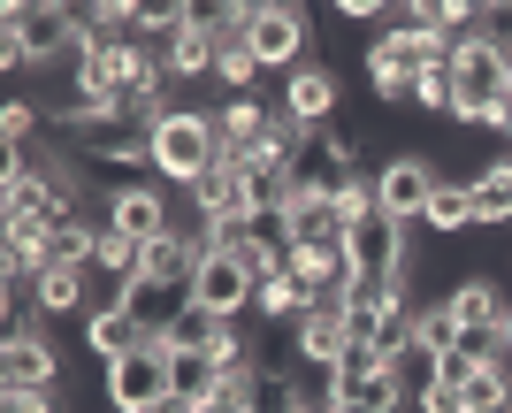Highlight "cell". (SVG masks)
<instances>
[{"label": "cell", "mask_w": 512, "mask_h": 413, "mask_svg": "<svg viewBox=\"0 0 512 413\" xmlns=\"http://www.w3.org/2000/svg\"><path fill=\"white\" fill-rule=\"evenodd\" d=\"M214 161H222V131H214V115L176 108V115L153 123V176H161V184H184V192H192Z\"/></svg>", "instance_id": "obj_1"}, {"label": "cell", "mask_w": 512, "mask_h": 413, "mask_svg": "<svg viewBox=\"0 0 512 413\" xmlns=\"http://www.w3.org/2000/svg\"><path fill=\"white\" fill-rule=\"evenodd\" d=\"M245 46H253L260 69H306V39H314V23H306V8H291V0H245Z\"/></svg>", "instance_id": "obj_2"}, {"label": "cell", "mask_w": 512, "mask_h": 413, "mask_svg": "<svg viewBox=\"0 0 512 413\" xmlns=\"http://www.w3.org/2000/svg\"><path fill=\"white\" fill-rule=\"evenodd\" d=\"M0 39H16L31 54V69L62 62V54H77V8H62V0H8L0 8Z\"/></svg>", "instance_id": "obj_3"}, {"label": "cell", "mask_w": 512, "mask_h": 413, "mask_svg": "<svg viewBox=\"0 0 512 413\" xmlns=\"http://www.w3.org/2000/svg\"><path fill=\"white\" fill-rule=\"evenodd\" d=\"M169 398V337H146V345L107 368V406L115 413H153Z\"/></svg>", "instance_id": "obj_4"}, {"label": "cell", "mask_w": 512, "mask_h": 413, "mask_svg": "<svg viewBox=\"0 0 512 413\" xmlns=\"http://www.w3.org/2000/svg\"><path fill=\"white\" fill-rule=\"evenodd\" d=\"M253 291H260V276L237 261V253H207L199 276H192V306H199V314H222V322L253 314Z\"/></svg>", "instance_id": "obj_5"}, {"label": "cell", "mask_w": 512, "mask_h": 413, "mask_svg": "<svg viewBox=\"0 0 512 413\" xmlns=\"http://www.w3.org/2000/svg\"><path fill=\"white\" fill-rule=\"evenodd\" d=\"M344 253H352V268H360V276H390V268H406V222L375 199V207L344 230Z\"/></svg>", "instance_id": "obj_6"}, {"label": "cell", "mask_w": 512, "mask_h": 413, "mask_svg": "<svg viewBox=\"0 0 512 413\" xmlns=\"http://www.w3.org/2000/svg\"><path fill=\"white\" fill-rule=\"evenodd\" d=\"M107 230L130 238V245H153V238L176 230V207H169V192H153V184H115V192H107Z\"/></svg>", "instance_id": "obj_7"}, {"label": "cell", "mask_w": 512, "mask_h": 413, "mask_svg": "<svg viewBox=\"0 0 512 413\" xmlns=\"http://www.w3.org/2000/svg\"><path fill=\"white\" fill-rule=\"evenodd\" d=\"M436 184H444V176L428 169L421 153H398V161H383V169H375V199H383L398 222H421L428 199H436Z\"/></svg>", "instance_id": "obj_8"}, {"label": "cell", "mask_w": 512, "mask_h": 413, "mask_svg": "<svg viewBox=\"0 0 512 413\" xmlns=\"http://www.w3.org/2000/svg\"><path fill=\"white\" fill-rule=\"evenodd\" d=\"M344 230H352V222L337 215V199L299 192L283 207V245H291V253H344Z\"/></svg>", "instance_id": "obj_9"}, {"label": "cell", "mask_w": 512, "mask_h": 413, "mask_svg": "<svg viewBox=\"0 0 512 413\" xmlns=\"http://www.w3.org/2000/svg\"><path fill=\"white\" fill-rule=\"evenodd\" d=\"M192 207H199V222H253V199H245V169H230V161H214L207 176L192 184Z\"/></svg>", "instance_id": "obj_10"}, {"label": "cell", "mask_w": 512, "mask_h": 413, "mask_svg": "<svg viewBox=\"0 0 512 413\" xmlns=\"http://www.w3.org/2000/svg\"><path fill=\"white\" fill-rule=\"evenodd\" d=\"M344 352H352V322H344V299H329V306H314V314L299 322V360L329 375Z\"/></svg>", "instance_id": "obj_11"}, {"label": "cell", "mask_w": 512, "mask_h": 413, "mask_svg": "<svg viewBox=\"0 0 512 413\" xmlns=\"http://www.w3.org/2000/svg\"><path fill=\"white\" fill-rule=\"evenodd\" d=\"M283 115H291V123H306V131H321V123H329V115H337V69H291V77H283Z\"/></svg>", "instance_id": "obj_12"}, {"label": "cell", "mask_w": 512, "mask_h": 413, "mask_svg": "<svg viewBox=\"0 0 512 413\" xmlns=\"http://www.w3.org/2000/svg\"><path fill=\"white\" fill-rule=\"evenodd\" d=\"M138 345H146V329L130 322V314H123V306H115V299H107V306H92V314H85V352H92V360H100V368H115V360H130V352H138Z\"/></svg>", "instance_id": "obj_13"}, {"label": "cell", "mask_w": 512, "mask_h": 413, "mask_svg": "<svg viewBox=\"0 0 512 413\" xmlns=\"http://www.w3.org/2000/svg\"><path fill=\"white\" fill-rule=\"evenodd\" d=\"M115 306H123L130 322L146 329V337H161V329L176 322V314H184V306H192V291H169V283H123V291H115Z\"/></svg>", "instance_id": "obj_14"}, {"label": "cell", "mask_w": 512, "mask_h": 413, "mask_svg": "<svg viewBox=\"0 0 512 413\" xmlns=\"http://www.w3.org/2000/svg\"><path fill=\"white\" fill-rule=\"evenodd\" d=\"M0 391H54V345L46 337L0 345Z\"/></svg>", "instance_id": "obj_15"}, {"label": "cell", "mask_w": 512, "mask_h": 413, "mask_svg": "<svg viewBox=\"0 0 512 413\" xmlns=\"http://www.w3.org/2000/svg\"><path fill=\"white\" fill-rule=\"evenodd\" d=\"M92 276H107V283H115V291H123V283H138V268H146V245H130V238H115V230H107V222H100V230H92Z\"/></svg>", "instance_id": "obj_16"}, {"label": "cell", "mask_w": 512, "mask_h": 413, "mask_svg": "<svg viewBox=\"0 0 512 413\" xmlns=\"http://www.w3.org/2000/svg\"><path fill=\"white\" fill-rule=\"evenodd\" d=\"M444 299H451V314H459L467 329H505V314H512V299L497 291V283H482V276H467L459 291H444Z\"/></svg>", "instance_id": "obj_17"}, {"label": "cell", "mask_w": 512, "mask_h": 413, "mask_svg": "<svg viewBox=\"0 0 512 413\" xmlns=\"http://www.w3.org/2000/svg\"><path fill=\"white\" fill-rule=\"evenodd\" d=\"M459 337H467V322L451 314V299H428V306H413V345H421L428 360L459 352Z\"/></svg>", "instance_id": "obj_18"}, {"label": "cell", "mask_w": 512, "mask_h": 413, "mask_svg": "<svg viewBox=\"0 0 512 413\" xmlns=\"http://www.w3.org/2000/svg\"><path fill=\"white\" fill-rule=\"evenodd\" d=\"M169 391L184 406H207L222 391V368H214V352H169Z\"/></svg>", "instance_id": "obj_19"}, {"label": "cell", "mask_w": 512, "mask_h": 413, "mask_svg": "<svg viewBox=\"0 0 512 413\" xmlns=\"http://www.w3.org/2000/svg\"><path fill=\"white\" fill-rule=\"evenodd\" d=\"M85 276L92 268H46V276H31V306L39 314H85Z\"/></svg>", "instance_id": "obj_20"}, {"label": "cell", "mask_w": 512, "mask_h": 413, "mask_svg": "<svg viewBox=\"0 0 512 413\" xmlns=\"http://www.w3.org/2000/svg\"><path fill=\"white\" fill-rule=\"evenodd\" d=\"M467 192H474V222H512V161H490Z\"/></svg>", "instance_id": "obj_21"}, {"label": "cell", "mask_w": 512, "mask_h": 413, "mask_svg": "<svg viewBox=\"0 0 512 413\" xmlns=\"http://www.w3.org/2000/svg\"><path fill=\"white\" fill-rule=\"evenodd\" d=\"M428 230H436V238H459V230H474V192L467 184H436V199H428Z\"/></svg>", "instance_id": "obj_22"}, {"label": "cell", "mask_w": 512, "mask_h": 413, "mask_svg": "<svg viewBox=\"0 0 512 413\" xmlns=\"http://www.w3.org/2000/svg\"><path fill=\"white\" fill-rule=\"evenodd\" d=\"M214 77L245 100L253 92V77H260V62H253V46H245V31H222V54H214Z\"/></svg>", "instance_id": "obj_23"}, {"label": "cell", "mask_w": 512, "mask_h": 413, "mask_svg": "<svg viewBox=\"0 0 512 413\" xmlns=\"http://www.w3.org/2000/svg\"><path fill=\"white\" fill-rule=\"evenodd\" d=\"M214 329H222V314H199V306H184L161 337H169V352H207L214 345Z\"/></svg>", "instance_id": "obj_24"}, {"label": "cell", "mask_w": 512, "mask_h": 413, "mask_svg": "<svg viewBox=\"0 0 512 413\" xmlns=\"http://www.w3.org/2000/svg\"><path fill=\"white\" fill-rule=\"evenodd\" d=\"M459 398H467V413H512V391L497 383L490 368H474L467 383H459Z\"/></svg>", "instance_id": "obj_25"}, {"label": "cell", "mask_w": 512, "mask_h": 413, "mask_svg": "<svg viewBox=\"0 0 512 413\" xmlns=\"http://www.w3.org/2000/svg\"><path fill=\"white\" fill-rule=\"evenodd\" d=\"M413 100L436 108V115H451V100H459V92H451V54H444V62H428L421 77H413Z\"/></svg>", "instance_id": "obj_26"}, {"label": "cell", "mask_w": 512, "mask_h": 413, "mask_svg": "<svg viewBox=\"0 0 512 413\" xmlns=\"http://www.w3.org/2000/svg\"><path fill=\"white\" fill-rule=\"evenodd\" d=\"M421 413H467L459 383H444V375H428V383H421Z\"/></svg>", "instance_id": "obj_27"}, {"label": "cell", "mask_w": 512, "mask_h": 413, "mask_svg": "<svg viewBox=\"0 0 512 413\" xmlns=\"http://www.w3.org/2000/svg\"><path fill=\"white\" fill-rule=\"evenodd\" d=\"M31 131H39V108H23V100H8V115H0V138H8V146H23Z\"/></svg>", "instance_id": "obj_28"}, {"label": "cell", "mask_w": 512, "mask_h": 413, "mask_svg": "<svg viewBox=\"0 0 512 413\" xmlns=\"http://www.w3.org/2000/svg\"><path fill=\"white\" fill-rule=\"evenodd\" d=\"M0 413H54V391H0Z\"/></svg>", "instance_id": "obj_29"}, {"label": "cell", "mask_w": 512, "mask_h": 413, "mask_svg": "<svg viewBox=\"0 0 512 413\" xmlns=\"http://www.w3.org/2000/svg\"><path fill=\"white\" fill-rule=\"evenodd\" d=\"M482 368H490V375H497V383H505V391H512V345H497V352H490V360H482Z\"/></svg>", "instance_id": "obj_30"}, {"label": "cell", "mask_w": 512, "mask_h": 413, "mask_svg": "<svg viewBox=\"0 0 512 413\" xmlns=\"http://www.w3.org/2000/svg\"><path fill=\"white\" fill-rule=\"evenodd\" d=\"M497 138H505V146H512V108H505V123H497Z\"/></svg>", "instance_id": "obj_31"}, {"label": "cell", "mask_w": 512, "mask_h": 413, "mask_svg": "<svg viewBox=\"0 0 512 413\" xmlns=\"http://www.w3.org/2000/svg\"><path fill=\"white\" fill-rule=\"evenodd\" d=\"M299 413H329V406H321V398H306V406H299Z\"/></svg>", "instance_id": "obj_32"}, {"label": "cell", "mask_w": 512, "mask_h": 413, "mask_svg": "<svg viewBox=\"0 0 512 413\" xmlns=\"http://www.w3.org/2000/svg\"><path fill=\"white\" fill-rule=\"evenodd\" d=\"M505 108H512V77H505Z\"/></svg>", "instance_id": "obj_33"}, {"label": "cell", "mask_w": 512, "mask_h": 413, "mask_svg": "<svg viewBox=\"0 0 512 413\" xmlns=\"http://www.w3.org/2000/svg\"><path fill=\"white\" fill-rule=\"evenodd\" d=\"M505 345H512V314H505Z\"/></svg>", "instance_id": "obj_34"}]
</instances>
